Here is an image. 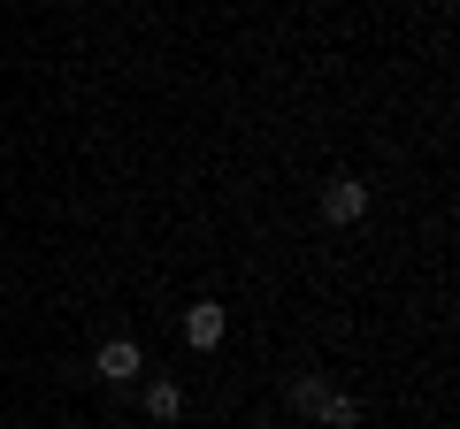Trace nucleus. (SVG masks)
Instances as JSON below:
<instances>
[{"label":"nucleus","instance_id":"obj_6","mask_svg":"<svg viewBox=\"0 0 460 429\" xmlns=\"http://www.w3.org/2000/svg\"><path fill=\"white\" fill-rule=\"evenodd\" d=\"M323 429H361V398H345V391H330L323 398V414H314Z\"/></svg>","mask_w":460,"mask_h":429},{"label":"nucleus","instance_id":"obj_3","mask_svg":"<svg viewBox=\"0 0 460 429\" xmlns=\"http://www.w3.org/2000/svg\"><path fill=\"white\" fill-rule=\"evenodd\" d=\"M93 368H100L108 383H138V368H146V353H138V337H108Z\"/></svg>","mask_w":460,"mask_h":429},{"label":"nucleus","instance_id":"obj_7","mask_svg":"<svg viewBox=\"0 0 460 429\" xmlns=\"http://www.w3.org/2000/svg\"><path fill=\"white\" fill-rule=\"evenodd\" d=\"M16 429H31V422H16Z\"/></svg>","mask_w":460,"mask_h":429},{"label":"nucleus","instance_id":"obj_5","mask_svg":"<svg viewBox=\"0 0 460 429\" xmlns=\"http://www.w3.org/2000/svg\"><path fill=\"white\" fill-rule=\"evenodd\" d=\"M146 414H154V422H177V414H184V391H177L169 376H154V383H146Z\"/></svg>","mask_w":460,"mask_h":429},{"label":"nucleus","instance_id":"obj_2","mask_svg":"<svg viewBox=\"0 0 460 429\" xmlns=\"http://www.w3.org/2000/svg\"><path fill=\"white\" fill-rule=\"evenodd\" d=\"M361 214H368V184L361 177H330L323 184V223L345 231V223H361Z\"/></svg>","mask_w":460,"mask_h":429},{"label":"nucleus","instance_id":"obj_4","mask_svg":"<svg viewBox=\"0 0 460 429\" xmlns=\"http://www.w3.org/2000/svg\"><path fill=\"white\" fill-rule=\"evenodd\" d=\"M330 391H338V383H330L323 368H307V376H292V414H307V422H314V414H323V398H330Z\"/></svg>","mask_w":460,"mask_h":429},{"label":"nucleus","instance_id":"obj_1","mask_svg":"<svg viewBox=\"0 0 460 429\" xmlns=\"http://www.w3.org/2000/svg\"><path fill=\"white\" fill-rule=\"evenodd\" d=\"M223 330H230V307H215V299H192V307H184V346L192 353H215Z\"/></svg>","mask_w":460,"mask_h":429}]
</instances>
